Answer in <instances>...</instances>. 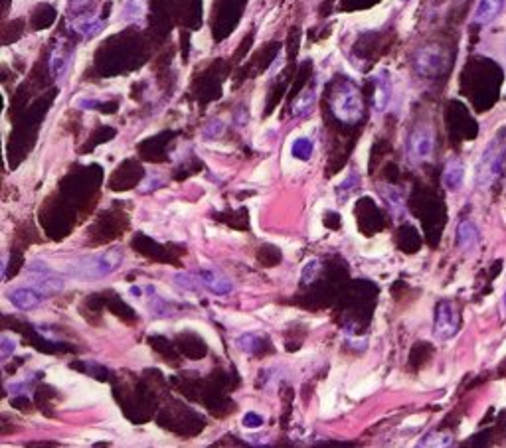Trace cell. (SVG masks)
<instances>
[{
    "label": "cell",
    "instance_id": "24",
    "mask_svg": "<svg viewBox=\"0 0 506 448\" xmlns=\"http://www.w3.org/2000/svg\"><path fill=\"white\" fill-rule=\"evenodd\" d=\"M241 425L246 428H259L263 425V416L259 415V413H248L241 419Z\"/></svg>",
    "mask_w": 506,
    "mask_h": 448
},
{
    "label": "cell",
    "instance_id": "2",
    "mask_svg": "<svg viewBox=\"0 0 506 448\" xmlns=\"http://www.w3.org/2000/svg\"><path fill=\"white\" fill-rule=\"evenodd\" d=\"M506 166V128L496 133L495 139L486 144L479 164H477V186L481 190L491 188L495 180L502 174Z\"/></svg>",
    "mask_w": 506,
    "mask_h": 448
},
{
    "label": "cell",
    "instance_id": "23",
    "mask_svg": "<svg viewBox=\"0 0 506 448\" xmlns=\"http://www.w3.org/2000/svg\"><path fill=\"white\" fill-rule=\"evenodd\" d=\"M321 269H323V265H321V261H319V259H312V261H309V263H307V265H305L301 271L302 283H305V285L312 283V280L317 278V275L321 273Z\"/></svg>",
    "mask_w": 506,
    "mask_h": 448
},
{
    "label": "cell",
    "instance_id": "13",
    "mask_svg": "<svg viewBox=\"0 0 506 448\" xmlns=\"http://www.w3.org/2000/svg\"><path fill=\"white\" fill-rule=\"evenodd\" d=\"M314 101H317V87L312 83L293 103V115L295 117H307L312 111V107H314Z\"/></svg>",
    "mask_w": 506,
    "mask_h": 448
},
{
    "label": "cell",
    "instance_id": "18",
    "mask_svg": "<svg viewBox=\"0 0 506 448\" xmlns=\"http://www.w3.org/2000/svg\"><path fill=\"white\" fill-rule=\"evenodd\" d=\"M173 280L178 287L184 288V290H190V292H198L200 287H204L198 275H188V273H176Z\"/></svg>",
    "mask_w": 506,
    "mask_h": 448
},
{
    "label": "cell",
    "instance_id": "26",
    "mask_svg": "<svg viewBox=\"0 0 506 448\" xmlns=\"http://www.w3.org/2000/svg\"><path fill=\"white\" fill-rule=\"evenodd\" d=\"M93 0H69V11L72 12H84L91 4Z\"/></svg>",
    "mask_w": 506,
    "mask_h": 448
},
{
    "label": "cell",
    "instance_id": "22",
    "mask_svg": "<svg viewBox=\"0 0 506 448\" xmlns=\"http://www.w3.org/2000/svg\"><path fill=\"white\" fill-rule=\"evenodd\" d=\"M16 346H18V341H16L14 336L2 334V336H0V358H2V360H8L12 353L16 352Z\"/></svg>",
    "mask_w": 506,
    "mask_h": 448
},
{
    "label": "cell",
    "instance_id": "7",
    "mask_svg": "<svg viewBox=\"0 0 506 448\" xmlns=\"http://www.w3.org/2000/svg\"><path fill=\"white\" fill-rule=\"evenodd\" d=\"M6 299L11 300V304L14 306V308L34 310V308H38V306L42 304L46 297H44V294L40 292V290H38V288L18 287V288H12V290H8Z\"/></svg>",
    "mask_w": 506,
    "mask_h": 448
},
{
    "label": "cell",
    "instance_id": "11",
    "mask_svg": "<svg viewBox=\"0 0 506 448\" xmlns=\"http://www.w3.org/2000/svg\"><path fill=\"white\" fill-rule=\"evenodd\" d=\"M505 4L506 0H479V4L474 8L473 20L477 24H483V26L491 24L500 12L505 11Z\"/></svg>",
    "mask_w": 506,
    "mask_h": 448
},
{
    "label": "cell",
    "instance_id": "5",
    "mask_svg": "<svg viewBox=\"0 0 506 448\" xmlns=\"http://www.w3.org/2000/svg\"><path fill=\"white\" fill-rule=\"evenodd\" d=\"M413 67L421 77H439L447 69V54L439 46H425L415 52Z\"/></svg>",
    "mask_w": 506,
    "mask_h": 448
},
{
    "label": "cell",
    "instance_id": "6",
    "mask_svg": "<svg viewBox=\"0 0 506 448\" xmlns=\"http://www.w3.org/2000/svg\"><path fill=\"white\" fill-rule=\"evenodd\" d=\"M459 328V316L451 300H441L435 308V322H433V334L437 340H449L457 334Z\"/></svg>",
    "mask_w": 506,
    "mask_h": 448
},
{
    "label": "cell",
    "instance_id": "27",
    "mask_svg": "<svg viewBox=\"0 0 506 448\" xmlns=\"http://www.w3.org/2000/svg\"><path fill=\"white\" fill-rule=\"evenodd\" d=\"M505 312H506V292H505Z\"/></svg>",
    "mask_w": 506,
    "mask_h": 448
},
{
    "label": "cell",
    "instance_id": "10",
    "mask_svg": "<svg viewBox=\"0 0 506 448\" xmlns=\"http://www.w3.org/2000/svg\"><path fill=\"white\" fill-rule=\"evenodd\" d=\"M32 287L38 288L44 297H50L55 292H62L65 288V280L60 275H55V271L50 273H36V277L32 278Z\"/></svg>",
    "mask_w": 506,
    "mask_h": 448
},
{
    "label": "cell",
    "instance_id": "8",
    "mask_svg": "<svg viewBox=\"0 0 506 448\" xmlns=\"http://www.w3.org/2000/svg\"><path fill=\"white\" fill-rule=\"evenodd\" d=\"M198 277L208 290H212L214 294H220V297H226L234 290V283L226 275H222L220 271H214V269H200Z\"/></svg>",
    "mask_w": 506,
    "mask_h": 448
},
{
    "label": "cell",
    "instance_id": "20",
    "mask_svg": "<svg viewBox=\"0 0 506 448\" xmlns=\"http://www.w3.org/2000/svg\"><path fill=\"white\" fill-rule=\"evenodd\" d=\"M384 200L390 205V210L394 212L396 215H399L404 212V196L399 194V190L396 188H384Z\"/></svg>",
    "mask_w": 506,
    "mask_h": 448
},
{
    "label": "cell",
    "instance_id": "19",
    "mask_svg": "<svg viewBox=\"0 0 506 448\" xmlns=\"http://www.w3.org/2000/svg\"><path fill=\"white\" fill-rule=\"evenodd\" d=\"M312 149H314V147H312L311 140L301 137V139H297L291 144V154L297 161H309L312 154Z\"/></svg>",
    "mask_w": 506,
    "mask_h": 448
},
{
    "label": "cell",
    "instance_id": "1",
    "mask_svg": "<svg viewBox=\"0 0 506 448\" xmlns=\"http://www.w3.org/2000/svg\"><path fill=\"white\" fill-rule=\"evenodd\" d=\"M121 263H123V251L115 247V249H105L101 253H93V255L79 257L76 261H69L64 267V273L67 277L89 283V280L109 277L111 273L117 271Z\"/></svg>",
    "mask_w": 506,
    "mask_h": 448
},
{
    "label": "cell",
    "instance_id": "3",
    "mask_svg": "<svg viewBox=\"0 0 506 448\" xmlns=\"http://www.w3.org/2000/svg\"><path fill=\"white\" fill-rule=\"evenodd\" d=\"M331 111L334 117L346 125H356L364 117L362 95L352 81H342L334 87L333 95H331Z\"/></svg>",
    "mask_w": 506,
    "mask_h": 448
},
{
    "label": "cell",
    "instance_id": "25",
    "mask_svg": "<svg viewBox=\"0 0 506 448\" xmlns=\"http://www.w3.org/2000/svg\"><path fill=\"white\" fill-rule=\"evenodd\" d=\"M224 133V123H220V121H214V123H210L208 127H206L204 135L208 139H212V137H218V135H222Z\"/></svg>",
    "mask_w": 506,
    "mask_h": 448
},
{
    "label": "cell",
    "instance_id": "14",
    "mask_svg": "<svg viewBox=\"0 0 506 448\" xmlns=\"http://www.w3.org/2000/svg\"><path fill=\"white\" fill-rule=\"evenodd\" d=\"M72 28H74V32L81 34L84 38H93L103 30V22L95 16H81V18L74 20Z\"/></svg>",
    "mask_w": 506,
    "mask_h": 448
},
{
    "label": "cell",
    "instance_id": "16",
    "mask_svg": "<svg viewBox=\"0 0 506 448\" xmlns=\"http://www.w3.org/2000/svg\"><path fill=\"white\" fill-rule=\"evenodd\" d=\"M67 62H69V54L65 52L64 48H55L54 52H52V57H50V69H52V74L55 77H62L65 74V69H67Z\"/></svg>",
    "mask_w": 506,
    "mask_h": 448
},
{
    "label": "cell",
    "instance_id": "15",
    "mask_svg": "<svg viewBox=\"0 0 506 448\" xmlns=\"http://www.w3.org/2000/svg\"><path fill=\"white\" fill-rule=\"evenodd\" d=\"M479 241V229L473 222H463L457 227V245L461 249H471Z\"/></svg>",
    "mask_w": 506,
    "mask_h": 448
},
{
    "label": "cell",
    "instance_id": "12",
    "mask_svg": "<svg viewBox=\"0 0 506 448\" xmlns=\"http://www.w3.org/2000/svg\"><path fill=\"white\" fill-rule=\"evenodd\" d=\"M465 180V164L459 158H451L443 170V186L449 192H457Z\"/></svg>",
    "mask_w": 506,
    "mask_h": 448
},
{
    "label": "cell",
    "instance_id": "4",
    "mask_svg": "<svg viewBox=\"0 0 506 448\" xmlns=\"http://www.w3.org/2000/svg\"><path fill=\"white\" fill-rule=\"evenodd\" d=\"M433 149H435V135H433V128L430 125H420V127L411 130L408 147H406L409 162L421 164V162L430 161Z\"/></svg>",
    "mask_w": 506,
    "mask_h": 448
},
{
    "label": "cell",
    "instance_id": "9",
    "mask_svg": "<svg viewBox=\"0 0 506 448\" xmlns=\"http://www.w3.org/2000/svg\"><path fill=\"white\" fill-rule=\"evenodd\" d=\"M392 101V81L388 74L382 69L374 75V97H372V107L376 113H384Z\"/></svg>",
    "mask_w": 506,
    "mask_h": 448
},
{
    "label": "cell",
    "instance_id": "17",
    "mask_svg": "<svg viewBox=\"0 0 506 448\" xmlns=\"http://www.w3.org/2000/svg\"><path fill=\"white\" fill-rule=\"evenodd\" d=\"M261 344H263V338H261V334H258V332H249V334H244V336L237 338V348L244 350L246 353L259 352Z\"/></svg>",
    "mask_w": 506,
    "mask_h": 448
},
{
    "label": "cell",
    "instance_id": "21",
    "mask_svg": "<svg viewBox=\"0 0 506 448\" xmlns=\"http://www.w3.org/2000/svg\"><path fill=\"white\" fill-rule=\"evenodd\" d=\"M453 444V437L449 433H430L421 440V447H449Z\"/></svg>",
    "mask_w": 506,
    "mask_h": 448
}]
</instances>
